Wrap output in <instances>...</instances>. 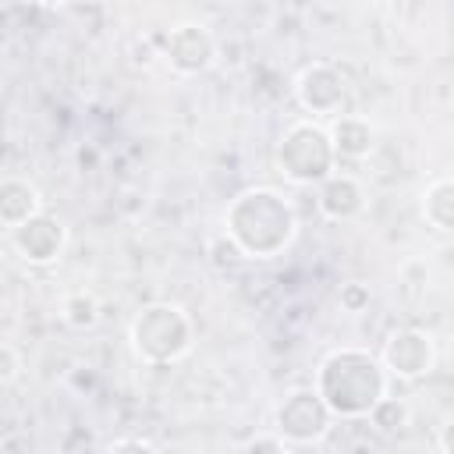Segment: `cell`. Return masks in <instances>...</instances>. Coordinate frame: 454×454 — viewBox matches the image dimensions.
Here are the masks:
<instances>
[{"mask_svg": "<svg viewBox=\"0 0 454 454\" xmlns=\"http://www.w3.org/2000/svg\"><path fill=\"white\" fill-rule=\"evenodd\" d=\"M195 326L181 305L153 301L131 319V351L149 365H170L192 351Z\"/></svg>", "mask_w": 454, "mask_h": 454, "instance_id": "obj_3", "label": "cell"}, {"mask_svg": "<svg viewBox=\"0 0 454 454\" xmlns=\"http://www.w3.org/2000/svg\"><path fill=\"white\" fill-rule=\"evenodd\" d=\"M330 142L337 160H365L372 153V124L358 114H337L330 117Z\"/></svg>", "mask_w": 454, "mask_h": 454, "instance_id": "obj_11", "label": "cell"}, {"mask_svg": "<svg viewBox=\"0 0 454 454\" xmlns=\"http://www.w3.org/2000/svg\"><path fill=\"white\" fill-rule=\"evenodd\" d=\"M18 372H21V358H18L14 344H4L0 348V380H4V387H11L18 380Z\"/></svg>", "mask_w": 454, "mask_h": 454, "instance_id": "obj_18", "label": "cell"}, {"mask_svg": "<svg viewBox=\"0 0 454 454\" xmlns=\"http://www.w3.org/2000/svg\"><path fill=\"white\" fill-rule=\"evenodd\" d=\"M206 252H209V262L216 266V270H231V266H238V262H245L248 255L241 252V245L223 231V234H216V238H209V245H206Z\"/></svg>", "mask_w": 454, "mask_h": 454, "instance_id": "obj_16", "label": "cell"}, {"mask_svg": "<svg viewBox=\"0 0 454 454\" xmlns=\"http://www.w3.org/2000/svg\"><path fill=\"white\" fill-rule=\"evenodd\" d=\"M380 358H383V365H387L390 376H397V380H419V376H426L433 369L436 348H433L429 333L404 326V330H394L387 337Z\"/></svg>", "mask_w": 454, "mask_h": 454, "instance_id": "obj_9", "label": "cell"}, {"mask_svg": "<svg viewBox=\"0 0 454 454\" xmlns=\"http://www.w3.org/2000/svg\"><path fill=\"white\" fill-rule=\"evenodd\" d=\"M319 213L326 216V220H337V223H344V220H355L362 209H365V188L358 184V177H351V174H330L323 184H319Z\"/></svg>", "mask_w": 454, "mask_h": 454, "instance_id": "obj_10", "label": "cell"}, {"mask_svg": "<svg viewBox=\"0 0 454 454\" xmlns=\"http://www.w3.org/2000/svg\"><path fill=\"white\" fill-rule=\"evenodd\" d=\"M28 4H35V7H60V4H67V0H28Z\"/></svg>", "mask_w": 454, "mask_h": 454, "instance_id": "obj_23", "label": "cell"}, {"mask_svg": "<svg viewBox=\"0 0 454 454\" xmlns=\"http://www.w3.org/2000/svg\"><path fill=\"white\" fill-rule=\"evenodd\" d=\"M294 96H298L301 110H309L312 117H337L344 99H348V82L333 64L319 60V64H309L298 74Z\"/></svg>", "mask_w": 454, "mask_h": 454, "instance_id": "obj_6", "label": "cell"}, {"mask_svg": "<svg viewBox=\"0 0 454 454\" xmlns=\"http://www.w3.org/2000/svg\"><path fill=\"white\" fill-rule=\"evenodd\" d=\"M277 167L291 184H323L337 167L330 131L316 121L291 124L277 145Z\"/></svg>", "mask_w": 454, "mask_h": 454, "instance_id": "obj_4", "label": "cell"}, {"mask_svg": "<svg viewBox=\"0 0 454 454\" xmlns=\"http://www.w3.org/2000/svg\"><path fill=\"white\" fill-rule=\"evenodd\" d=\"M450 270H454V255H450Z\"/></svg>", "mask_w": 454, "mask_h": 454, "instance_id": "obj_25", "label": "cell"}, {"mask_svg": "<svg viewBox=\"0 0 454 454\" xmlns=\"http://www.w3.org/2000/svg\"><path fill=\"white\" fill-rule=\"evenodd\" d=\"M156 57H163V50H156L149 35H145V39H135V43H131V64H135V67H149V64H153Z\"/></svg>", "mask_w": 454, "mask_h": 454, "instance_id": "obj_19", "label": "cell"}, {"mask_svg": "<svg viewBox=\"0 0 454 454\" xmlns=\"http://www.w3.org/2000/svg\"><path fill=\"white\" fill-rule=\"evenodd\" d=\"M160 50H163V60L177 74H202L216 60V39L209 35L206 25H192V21L170 28Z\"/></svg>", "mask_w": 454, "mask_h": 454, "instance_id": "obj_8", "label": "cell"}, {"mask_svg": "<svg viewBox=\"0 0 454 454\" xmlns=\"http://www.w3.org/2000/svg\"><path fill=\"white\" fill-rule=\"evenodd\" d=\"M106 450H156V443L145 436H128V440H110Z\"/></svg>", "mask_w": 454, "mask_h": 454, "instance_id": "obj_21", "label": "cell"}, {"mask_svg": "<svg viewBox=\"0 0 454 454\" xmlns=\"http://www.w3.org/2000/svg\"><path fill=\"white\" fill-rule=\"evenodd\" d=\"M7 234H11L14 252L28 266H50V262H57L60 252H64V245H67V227L57 216H50V213H35V216H28L25 223H18Z\"/></svg>", "mask_w": 454, "mask_h": 454, "instance_id": "obj_7", "label": "cell"}, {"mask_svg": "<svg viewBox=\"0 0 454 454\" xmlns=\"http://www.w3.org/2000/svg\"><path fill=\"white\" fill-rule=\"evenodd\" d=\"M312 387L337 419H365L372 404L387 394L390 372L383 358L365 348H337L319 362Z\"/></svg>", "mask_w": 454, "mask_h": 454, "instance_id": "obj_2", "label": "cell"}, {"mask_svg": "<svg viewBox=\"0 0 454 454\" xmlns=\"http://www.w3.org/2000/svg\"><path fill=\"white\" fill-rule=\"evenodd\" d=\"M436 447L440 450H447V454H454V415L440 426V436H436Z\"/></svg>", "mask_w": 454, "mask_h": 454, "instance_id": "obj_22", "label": "cell"}, {"mask_svg": "<svg viewBox=\"0 0 454 454\" xmlns=\"http://www.w3.org/2000/svg\"><path fill=\"white\" fill-rule=\"evenodd\" d=\"M35 213H43L39 188L25 177H4V184H0V223L7 231H14L18 223H25Z\"/></svg>", "mask_w": 454, "mask_h": 454, "instance_id": "obj_12", "label": "cell"}, {"mask_svg": "<svg viewBox=\"0 0 454 454\" xmlns=\"http://www.w3.org/2000/svg\"><path fill=\"white\" fill-rule=\"evenodd\" d=\"M60 319L71 330H92L99 323V298L92 291H71L60 298Z\"/></svg>", "mask_w": 454, "mask_h": 454, "instance_id": "obj_14", "label": "cell"}, {"mask_svg": "<svg viewBox=\"0 0 454 454\" xmlns=\"http://www.w3.org/2000/svg\"><path fill=\"white\" fill-rule=\"evenodd\" d=\"M422 216L433 231L454 234V177H436L422 192Z\"/></svg>", "mask_w": 454, "mask_h": 454, "instance_id": "obj_13", "label": "cell"}, {"mask_svg": "<svg viewBox=\"0 0 454 454\" xmlns=\"http://www.w3.org/2000/svg\"><path fill=\"white\" fill-rule=\"evenodd\" d=\"M74 4H99V0H74Z\"/></svg>", "mask_w": 454, "mask_h": 454, "instance_id": "obj_24", "label": "cell"}, {"mask_svg": "<svg viewBox=\"0 0 454 454\" xmlns=\"http://www.w3.org/2000/svg\"><path fill=\"white\" fill-rule=\"evenodd\" d=\"M245 450H291V443H287L280 433H273V436H255V440H248Z\"/></svg>", "mask_w": 454, "mask_h": 454, "instance_id": "obj_20", "label": "cell"}, {"mask_svg": "<svg viewBox=\"0 0 454 454\" xmlns=\"http://www.w3.org/2000/svg\"><path fill=\"white\" fill-rule=\"evenodd\" d=\"M337 301H340L344 312H365L369 301H372V294H369V287H365L362 280H348V284H340Z\"/></svg>", "mask_w": 454, "mask_h": 454, "instance_id": "obj_17", "label": "cell"}, {"mask_svg": "<svg viewBox=\"0 0 454 454\" xmlns=\"http://www.w3.org/2000/svg\"><path fill=\"white\" fill-rule=\"evenodd\" d=\"M337 415L326 408V401L319 397L316 387H298L291 390L277 411H273V433H280L291 447H309L319 443L330 433V422Z\"/></svg>", "mask_w": 454, "mask_h": 454, "instance_id": "obj_5", "label": "cell"}, {"mask_svg": "<svg viewBox=\"0 0 454 454\" xmlns=\"http://www.w3.org/2000/svg\"><path fill=\"white\" fill-rule=\"evenodd\" d=\"M365 419H369V422H372V429H380L383 436H394V433H401V429L408 426L411 411H408V404H404L401 397L383 394V397L372 404V411H369Z\"/></svg>", "mask_w": 454, "mask_h": 454, "instance_id": "obj_15", "label": "cell"}, {"mask_svg": "<svg viewBox=\"0 0 454 454\" xmlns=\"http://www.w3.org/2000/svg\"><path fill=\"white\" fill-rule=\"evenodd\" d=\"M223 227L248 259H277L280 252L291 248L298 234V216L287 195L259 184L231 199L223 213Z\"/></svg>", "mask_w": 454, "mask_h": 454, "instance_id": "obj_1", "label": "cell"}]
</instances>
